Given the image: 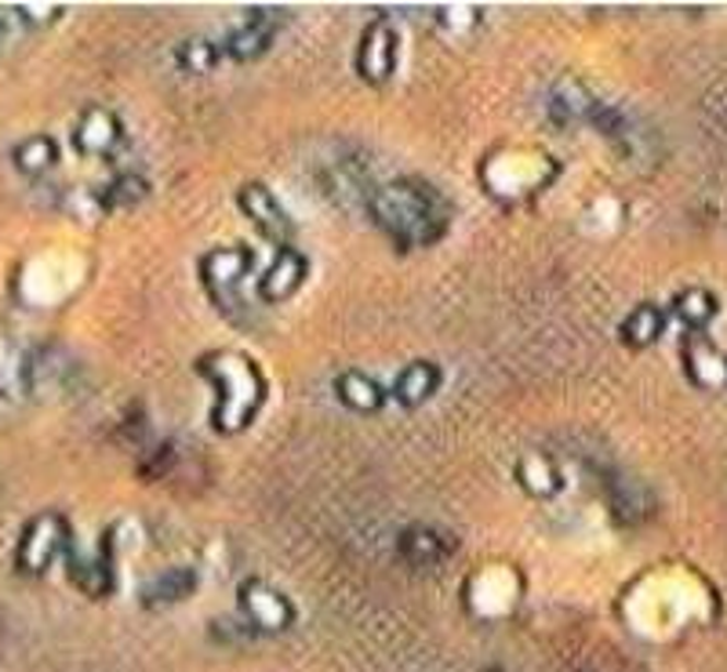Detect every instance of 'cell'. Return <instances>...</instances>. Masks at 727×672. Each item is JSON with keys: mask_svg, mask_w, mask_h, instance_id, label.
I'll list each match as a JSON object with an SVG mask.
<instances>
[{"mask_svg": "<svg viewBox=\"0 0 727 672\" xmlns=\"http://www.w3.org/2000/svg\"><path fill=\"white\" fill-rule=\"evenodd\" d=\"M55 161H59V146H55L51 139H44V135L26 139L15 150V164L26 171V175H41V171H48Z\"/></svg>", "mask_w": 727, "mask_h": 672, "instance_id": "obj_21", "label": "cell"}, {"mask_svg": "<svg viewBox=\"0 0 727 672\" xmlns=\"http://www.w3.org/2000/svg\"><path fill=\"white\" fill-rule=\"evenodd\" d=\"M241 607L247 625L258 633H284L295 622V607L288 603V596L266 582H247L241 589Z\"/></svg>", "mask_w": 727, "mask_h": 672, "instance_id": "obj_4", "label": "cell"}, {"mask_svg": "<svg viewBox=\"0 0 727 672\" xmlns=\"http://www.w3.org/2000/svg\"><path fill=\"white\" fill-rule=\"evenodd\" d=\"M644 487H636V484H619L615 487V509H619V517L622 520H636L641 512L647 509V502H644Z\"/></svg>", "mask_w": 727, "mask_h": 672, "instance_id": "obj_23", "label": "cell"}, {"mask_svg": "<svg viewBox=\"0 0 727 672\" xmlns=\"http://www.w3.org/2000/svg\"><path fill=\"white\" fill-rule=\"evenodd\" d=\"M371 219L382 225L401 247L429 244L445 230V208H440L437 193L415 178L390 182L368 200Z\"/></svg>", "mask_w": 727, "mask_h": 672, "instance_id": "obj_1", "label": "cell"}, {"mask_svg": "<svg viewBox=\"0 0 727 672\" xmlns=\"http://www.w3.org/2000/svg\"><path fill=\"white\" fill-rule=\"evenodd\" d=\"M662 327H666L662 310H655V305H641V310H633L630 321L622 324V338H626L630 346H651V341L662 335Z\"/></svg>", "mask_w": 727, "mask_h": 672, "instance_id": "obj_19", "label": "cell"}, {"mask_svg": "<svg viewBox=\"0 0 727 672\" xmlns=\"http://www.w3.org/2000/svg\"><path fill=\"white\" fill-rule=\"evenodd\" d=\"M120 120L113 117L109 109H88L81 120H77V131H73V146L88 157H102L109 153L113 146L120 142Z\"/></svg>", "mask_w": 727, "mask_h": 672, "instance_id": "obj_9", "label": "cell"}, {"mask_svg": "<svg viewBox=\"0 0 727 672\" xmlns=\"http://www.w3.org/2000/svg\"><path fill=\"white\" fill-rule=\"evenodd\" d=\"M197 589V571L189 567H172V571L153 575L150 582L142 586V603L146 607H172V603H182L186 596H193Z\"/></svg>", "mask_w": 727, "mask_h": 672, "instance_id": "obj_12", "label": "cell"}, {"mask_svg": "<svg viewBox=\"0 0 727 672\" xmlns=\"http://www.w3.org/2000/svg\"><path fill=\"white\" fill-rule=\"evenodd\" d=\"M182 62H186L193 73H208L211 66L219 62V48H215V44H204V40H193L182 48Z\"/></svg>", "mask_w": 727, "mask_h": 672, "instance_id": "obj_24", "label": "cell"}, {"mask_svg": "<svg viewBox=\"0 0 727 672\" xmlns=\"http://www.w3.org/2000/svg\"><path fill=\"white\" fill-rule=\"evenodd\" d=\"M241 208H244L247 219L258 225V230H263L266 236H273V241H288L291 236V219L280 211L277 197H273L266 186H244L241 189Z\"/></svg>", "mask_w": 727, "mask_h": 672, "instance_id": "obj_8", "label": "cell"}, {"mask_svg": "<svg viewBox=\"0 0 727 672\" xmlns=\"http://www.w3.org/2000/svg\"><path fill=\"white\" fill-rule=\"evenodd\" d=\"M204 374L219 390V404H215L211 415L215 426H219V432H241L255 418L258 404L266 396L263 374H258L252 360L236 357V352H215V357L204 360Z\"/></svg>", "mask_w": 727, "mask_h": 672, "instance_id": "obj_2", "label": "cell"}, {"mask_svg": "<svg viewBox=\"0 0 727 672\" xmlns=\"http://www.w3.org/2000/svg\"><path fill=\"white\" fill-rule=\"evenodd\" d=\"M517 480L528 495H535V498H550V495L561 491V470H556L550 459H542V454H528V459H520Z\"/></svg>", "mask_w": 727, "mask_h": 672, "instance_id": "obj_18", "label": "cell"}, {"mask_svg": "<svg viewBox=\"0 0 727 672\" xmlns=\"http://www.w3.org/2000/svg\"><path fill=\"white\" fill-rule=\"evenodd\" d=\"M600 102L589 95V88L578 81H561L550 95V109L556 120H593Z\"/></svg>", "mask_w": 727, "mask_h": 672, "instance_id": "obj_16", "label": "cell"}, {"mask_svg": "<svg viewBox=\"0 0 727 672\" xmlns=\"http://www.w3.org/2000/svg\"><path fill=\"white\" fill-rule=\"evenodd\" d=\"M437 390H440V368L437 363L418 360V363H412V368L401 371V379H396V385H393V396L404 407H418V404H426Z\"/></svg>", "mask_w": 727, "mask_h": 672, "instance_id": "obj_14", "label": "cell"}, {"mask_svg": "<svg viewBox=\"0 0 727 672\" xmlns=\"http://www.w3.org/2000/svg\"><path fill=\"white\" fill-rule=\"evenodd\" d=\"M66 545H70V528H66V520L55 517V512H44V517L30 523L19 542V571L44 575L55 564V556L66 553Z\"/></svg>", "mask_w": 727, "mask_h": 672, "instance_id": "obj_3", "label": "cell"}, {"mask_svg": "<svg viewBox=\"0 0 727 672\" xmlns=\"http://www.w3.org/2000/svg\"><path fill=\"white\" fill-rule=\"evenodd\" d=\"M247 269H252V258H247V252H241V247L211 252L200 262V277L215 294H219V302H233L236 288H241V280L247 277Z\"/></svg>", "mask_w": 727, "mask_h": 672, "instance_id": "obj_7", "label": "cell"}, {"mask_svg": "<svg viewBox=\"0 0 727 672\" xmlns=\"http://www.w3.org/2000/svg\"><path fill=\"white\" fill-rule=\"evenodd\" d=\"M357 70L364 81L371 84H385L396 70V33L390 22H374V26L364 33L360 40V55H357Z\"/></svg>", "mask_w": 727, "mask_h": 672, "instance_id": "obj_5", "label": "cell"}, {"mask_svg": "<svg viewBox=\"0 0 727 672\" xmlns=\"http://www.w3.org/2000/svg\"><path fill=\"white\" fill-rule=\"evenodd\" d=\"M677 316L684 321L688 327H706L713 316H717V299H713L709 291L702 288H691V291H680L677 294Z\"/></svg>", "mask_w": 727, "mask_h": 672, "instance_id": "obj_20", "label": "cell"}, {"mask_svg": "<svg viewBox=\"0 0 727 672\" xmlns=\"http://www.w3.org/2000/svg\"><path fill=\"white\" fill-rule=\"evenodd\" d=\"M305 273H310V262H305V255L291 252V247H284V252L277 255V262L266 269L263 283H258V294H263L266 302H280L288 299V294L299 291V283L305 280Z\"/></svg>", "mask_w": 727, "mask_h": 672, "instance_id": "obj_10", "label": "cell"}, {"mask_svg": "<svg viewBox=\"0 0 727 672\" xmlns=\"http://www.w3.org/2000/svg\"><path fill=\"white\" fill-rule=\"evenodd\" d=\"M70 578L73 586L84 592V596H109L113 589V567H109V556L106 549L95 553V556H70Z\"/></svg>", "mask_w": 727, "mask_h": 672, "instance_id": "obj_15", "label": "cell"}, {"mask_svg": "<svg viewBox=\"0 0 727 672\" xmlns=\"http://www.w3.org/2000/svg\"><path fill=\"white\" fill-rule=\"evenodd\" d=\"M146 193H150L146 178L135 175V171H124V175H117L109 182V189L102 193V200H106L109 208H128V204H139Z\"/></svg>", "mask_w": 727, "mask_h": 672, "instance_id": "obj_22", "label": "cell"}, {"mask_svg": "<svg viewBox=\"0 0 727 672\" xmlns=\"http://www.w3.org/2000/svg\"><path fill=\"white\" fill-rule=\"evenodd\" d=\"M684 363L688 374L702 390H724L727 385V352H720L706 338H691L684 346Z\"/></svg>", "mask_w": 727, "mask_h": 672, "instance_id": "obj_11", "label": "cell"}, {"mask_svg": "<svg viewBox=\"0 0 727 672\" xmlns=\"http://www.w3.org/2000/svg\"><path fill=\"white\" fill-rule=\"evenodd\" d=\"M335 393H338V401L346 407H354V412H379L385 404L379 382L368 379L364 371H346L343 379L335 382Z\"/></svg>", "mask_w": 727, "mask_h": 672, "instance_id": "obj_17", "label": "cell"}, {"mask_svg": "<svg viewBox=\"0 0 727 672\" xmlns=\"http://www.w3.org/2000/svg\"><path fill=\"white\" fill-rule=\"evenodd\" d=\"M55 15H62V4H19L15 8V19L30 22V26H41V22H48Z\"/></svg>", "mask_w": 727, "mask_h": 672, "instance_id": "obj_25", "label": "cell"}, {"mask_svg": "<svg viewBox=\"0 0 727 672\" xmlns=\"http://www.w3.org/2000/svg\"><path fill=\"white\" fill-rule=\"evenodd\" d=\"M280 30V15L273 8H255L252 15H247V22L241 30L230 33V40H226V55H233V59H258V55L269 51L273 37H277Z\"/></svg>", "mask_w": 727, "mask_h": 672, "instance_id": "obj_6", "label": "cell"}, {"mask_svg": "<svg viewBox=\"0 0 727 672\" xmlns=\"http://www.w3.org/2000/svg\"><path fill=\"white\" fill-rule=\"evenodd\" d=\"M451 538H445L437 528H412L401 538V556L412 567H434L440 564L445 556H451Z\"/></svg>", "mask_w": 727, "mask_h": 672, "instance_id": "obj_13", "label": "cell"}]
</instances>
